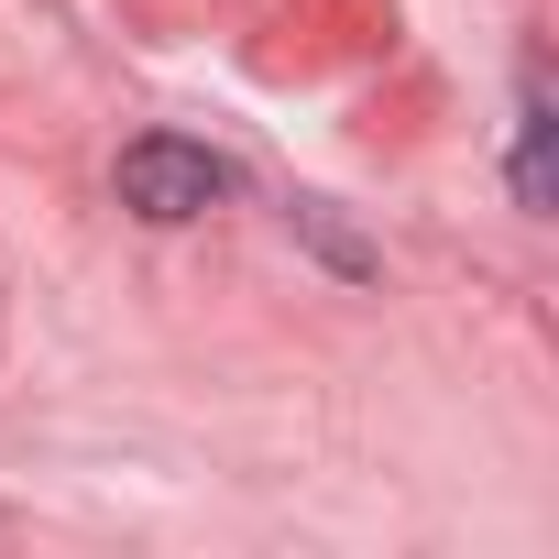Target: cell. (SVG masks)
Returning <instances> with one entry per match:
<instances>
[{"mask_svg":"<svg viewBox=\"0 0 559 559\" xmlns=\"http://www.w3.org/2000/svg\"><path fill=\"white\" fill-rule=\"evenodd\" d=\"M219 198H230V165L198 143H132L121 154V209H143V219H209Z\"/></svg>","mask_w":559,"mask_h":559,"instance_id":"6da1fadb","label":"cell"},{"mask_svg":"<svg viewBox=\"0 0 559 559\" xmlns=\"http://www.w3.org/2000/svg\"><path fill=\"white\" fill-rule=\"evenodd\" d=\"M515 198L548 209V99H537V88H526V110H515Z\"/></svg>","mask_w":559,"mask_h":559,"instance_id":"7a4b0ae2","label":"cell"}]
</instances>
